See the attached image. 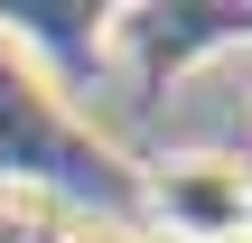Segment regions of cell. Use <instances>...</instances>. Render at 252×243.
Listing matches in <instances>:
<instances>
[{"instance_id":"obj_1","label":"cell","mask_w":252,"mask_h":243,"mask_svg":"<svg viewBox=\"0 0 252 243\" xmlns=\"http://www.w3.org/2000/svg\"><path fill=\"white\" fill-rule=\"evenodd\" d=\"M140 197H150V225L168 243H234V234H252V169L234 150H168V159H150Z\"/></svg>"},{"instance_id":"obj_2","label":"cell","mask_w":252,"mask_h":243,"mask_svg":"<svg viewBox=\"0 0 252 243\" xmlns=\"http://www.w3.org/2000/svg\"><path fill=\"white\" fill-rule=\"evenodd\" d=\"M234 243H252V234H234Z\"/></svg>"}]
</instances>
